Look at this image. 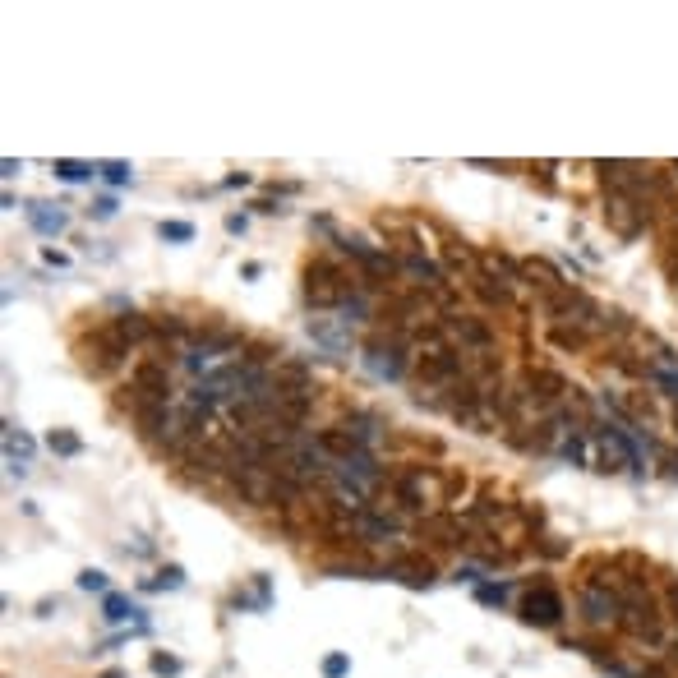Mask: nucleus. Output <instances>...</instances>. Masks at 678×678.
I'll return each instance as SVG.
<instances>
[{"instance_id": "ddd939ff", "label": "nucleus", "mask_w": 678, "mask_h": 678, "mask_svg": "<svg viewBox=\"0 0 678 678\" xmlns=\"http://www.w3.org/2000/svg\"><path fill=\"white\" fill-rule=\"evenodd\" d=\"M111 333H116L125 346H134V342H143V337H153V319L139 314V310H125V314L111 319Z\"/></svg>"}, {"instance_id": "4468645a", "label": "nucleus", "mask_w": 678, "mask_h": 678, "mask_svg": "<svg viewBox=\"0 0 678 678\" xmlns=\"http://www.w3.org/2000/svg\"><path fill=\"white\" fill-rule=\"evenodd\" d=\"M443 328H448L452 337H462L466 346H476V351H485V346H489V328L480 319H471V314H452Z\"/></svg>"}, {"instance_id": "cd10ccee", "label": "nucleus", "mask_w": 678, "mask_h": 678, "mask_svg": "<svg viewBox=\"0 0 678 678\" xmlns=\"http://www.w3.org/2000/svg\"><path fill=\"white\" fill-rule=\"evenodd\" d=\"M226 231H231V236H245V217L231 213V217H226Z\"/></svg>"}, {"instance_id": "f3484780", "label": "nucleus", "mask_w": 678, "mask_h": 678, "mask_svg": "<svg viewBox=\"0 0 678 678\" xmlns=\"http://www.w3.org/2000/svg\"><path fill=\"white\" fill-rule=\"evenodd\" d=\"M47 448L60 452V457H79V452H84V443H79V434H70V429H51Z\"/></svg>"}, {"instance_id": "f8f14e48", "label": "nucleus", "mask_w": 678, "mask_h": 678, "mask_svg": "<svg viewBox=\"0 0 678 678\" xmlns=\"http://www.w3.org/2000/svg\"><path fill=\"white\" fill-rule=\"evenodd\" d=\"M28 222H33L37 236H60L70 226V213L56 208V203H28Z\"/></svg>"}, {"instance_id": "dca6fc26", "label": "nucleus", "mask_w": 678, "mask_h": 678, "mask_svg": "<svg viewBox=\"0 0 678 678\" xmlns=\"http://www.w3.org/2000/svg\"><path fill=\"white\" fill-rule=\"evenodd\" d=\"M102 619L107 623H125V619H143V609H134L130 600H125V595H102Z\"/></svg>"}, {"instance_id": "423d86ee", "label": "nucleus", "mask_w": 678, "mask_h": 678, "mask_svg": "<svg viewBox=\"0 0 678 678\" xmlns=\"http://www.w3.org/2000/svg\"><path fill=\"white\" fill-rule=\"evenodd\" d=\"M619 614H623V600L619 591H609V582H591L582 591V619L591 628H609V623H619Z\"/></svg>"}, {"instance_id": "b1692460", "label": "nucleus", "mask_w": 678, "mask_h": 678, "mask_svg": "<svg viewBox=\"0 0 678 678\" xmlns=\"http://www.w3.org/2000/svg\"><path fill=\"white\" fill-rule=\"evenodd\" d=\"M153 674H157V678L180 674V660H171V655H153Z\"/></svg>"}, {"instance_id": "7ed1b4c3", "label": "nucleus", "mask_w": 678, "mask_h": 678, "mask_svg": "<svg viewBox=\"0 0 678 678\" xmlns=\"http://www.w3.org/2000/svg\"><path fill=\"white\" fill-rule=\"evenodd\" d=\"M360 365L374 374L379 383H397L406 379V351H402V337H369L365 351H360Z\"/></svg>"}, {"instance_id": "4be33fe9", "label": "nucleus", "mask_w": 678, "mask_h": 678, "mask_svg": "<svg viewBox=\"0 0 678 678\" xmlns=\"http://www.w3.org/2000/svg\"><path fill=\"white\" fill-rule=\"evenodd\" d=\"M79 586H84V591H102V595H111V591H107V572H97V568L79 572Z\"/></svg>"}, {"instance_id": "2eb2a0df", "label": "nucleus", "mask_w": 678, "mask_h": 678, "mask_svg": "<svg viewBox=\"0 0 678 678\" xmlns=\"http://www.w3.org/2000/svg\"><path fill=\"white\" fill-rule=\"evenodd\" d=\"M393 489H397V499H402L406 508H425V494H429L425 471H402V476L393 480Z\"/></svg>"}, {"instance_id": "a878e982", "label": "nucleus", "mask_w": 678, "mask_h": 678, "mask_svg": "<svg viewBox=\"0 0 678 678\" xmlns=\"http://www.w3.org/2000/svg\"><path fill=\"white\" fill-rule=\"evenodd\" d=\"M88 213H93V217H111V213H116V199L107 194V199H97L93 208H88Z\"/></svg>"}, {"instance_id": "9d476101", "label": "nucleus", "mask_w": 678, "mask_h": 678, "mask_svg": "<svg viewBox=\"0 0 678 678\" xmlns=\"http://www.w3.org/2000/svg\"><path fill=\"white\" fill-rule=\"evenodd\" d=\"M420 536L434 540L439 549H457L462 545V517H452V512H434V517H425Z\"/></svg>"}, {"instance_id": "39448f33", "label": "nucleus", "mask_w": 678, "mask_h": 678, "mask_svg": "<svg viewBox=\"0 0 678 678\" xmlns=\"http://www.w3.org/2000/svg\"><path fill=\"white\" fill-rule=\"evenodd\" d=\"M522 619L531 623V628H559V623H563V595L554 591L549 582L531 586V591H526V600H522Z\"/></svg>"}, {"instance_id": "c85d7f7f", "label": "nucleus", "mask_w": 678, "mask_h": 678, "mask_svg": "<svg viewBox=\"0 0 678 678\" xmlns=\"http://www.w3.org/2000/svg\"><path fill=\"white\" fill-rule=\"evenodd\" d=\"M102 678H125V674H120V669H107V674H102Z\"/></svg>"}, {"instance_id": "bb28decb", "label": "nucleus", "mask_w": 678, "mask_h": 678, "mask_svg": "<svg viewBox=\"0 0 678 678\" xmlns=\"http://www.w3.org/2000/svg\"><path fill=\"white\" fill-rule=\"evenodd\" d=\"M19 171H24V162H14V157H5V162H0V176H5V180H14Z\"/></svg>"}, {"instance_id": "393cba45", "label": "nucleus", "mask_w": 678, "mask_h": 678, "mask_svg": "<svg viewBox=\"0 0 678 678\" xmlns=\"http://www.w3.org/2000/svg\"><path fill=\"white\" fill-rule=\"evenodd\" d=\"M476 595L485 600V605H503V595H508V586H476Z\"/></svg>"}, {"instance_id": "f03ea898", "label": "nucleus", "mask_w": 678, "mask_h": 678, "mask_svg": "<svg viewBox=\"0 0 678 678\" xmlns=\"http://www.w3.org/2000/svg\"><path fill=\"white\" fill-rule=\"evenodd\" d=\"M79 356H84V369L93 374V379H107V374H116V369L125 365L130 346L120 342V337L111 333V323H107V328H97L93 337H84V342H79Z\"/></svg>"}, {"instance_id": "1a4fd4ad", "label": "nucleus", "mask_w": 678, "mask_h": 678, "mask_svg": "<svg viewBox=\"0 0 678 678\" xmlns=\"http://www.w3.org/2000/svg\"><path fill=\"white\" fill-rule=\"evenodd\" d=\"M383 577H393V582H406V586H434V563L420 559V554H402V559H393L388 568H383Z\"/></svg>"}, {"instance_id": "a211bd4d", "label": "nucleus", "mask_w": 678, "mask_h": 678, "mask_svg": "<svg viewBox=\"0 0 678 678\" xmlns=\"http://www.w3.org/2000/svg\"><path fill=\"white\" fill-rule=\"evenodd\" d=\"M51 171H56L60 180H84V176H93L97 167H93V162H70V157H60V162H56Z\"/></svg>"}, {"instance_id": "6ab92c4d", "label": "nucleus", "mask_w": 678, "mask_h": 678, "mask_svg": "<svg viewBox=\"0 0 678 678\" xmlns=\"http://www.w3.org/2000/svg\"><path fill=\"white\" fill-rule=\"evenodd\" d=\"M157 236H162V240H180V245H185V240H194V226L190 222H162V226H157Z\"/></svg>"}, {"instance_id": "6e6552de", "label": "nucleus", "mask_w": 678, "mask_h": 678, "mask_svg": "<svg viewBox=\"0 0 678 678\" xmlns=\"http://www.w3.org/2000/svg\"><path fill=\"white\" fill-rule=\"evenodd\" d=\"M522 282L536 286L540 300H554V296H563V291H568V282L559 277V268H554V263H545V259H522Z\"/></svg>"}, {"instance_id": "0eeeda50", "label": "nucleus", "mask_w": 678, "mask_h": 678, "mask_svg": "<svg viewBox=\"0 0 678 678\" xmlns=\"http://www.w3.org/2000/svg\"><path fill=\"white\" fill-rule=\"evenodd\" d=\"M310 337L328 356H351V351H356V333H351V323H346L342 314H337V319H328V314L310 319Z\"/></svg>"}, {"instance_id": "c756f323", "label": "nucleus", "mask_w": 678, "mask_h": 678, "mask_svg": "<svg viewBox=\"0 0 678 678\" xmlns=\"http://www.w3.org/2000/svg\"><path fill=\"white\" fill-rule=\"evenodd\" d=\"M674 171H678V167H674Z\"/></svg>"}, {"instance_id": "9b49d317", "label": "nucleus", "mask_w": 678, "mask_h": 678, "mask_svg": "<svg viewBox=\"0 0 678 678\" xmlns=\"http://www.w3.org/2000/svg\"><path fill=\"white\" fill-rule=\"evenodd\" d=\"M526 388H531V402H559L563 393H568V379L563 374H554V369H531L526 374Z\"/></svg>"}, {"instance_id": "20e7f679", "label": "nucleus", "mask_w": 678, "mask_h": 678, "mask_svg": "<svg viewBox=\"0 0 678 678\" xmlns=\"http://www.w3.org/2000/svg\"><path fill=\"white\" fill-rule=\"evenodd\" d=\"M623 614L619 619L628 623L632 637H642V642H660V605H655L646 586H623Z\"/></svg>"}, {"instance_id": "aec40b11", "label": "nucleus", "mask_w": 678, "mask_h": 678, "mask_svg": "<svg viewBox=\"0 0 678 678\" xmlns=\"http://www.w3.org/2000/svg\"><path fill=\"white\" fill-rule=\"evenodd\" d=\"M97 176H107L111 185H125L130 180V162H97Z\"/></svg>"}, {"instance_id": "f257e3e1", "label": "nucleus", "mask_w": 678, "mask_h": 678, "mask_svg": "<svg viewBox=\"0 0 678 678\" xmlns=\"http://www.w3.org/2000/svg\"><path fill=\"white\" fill-rule=\"evenodd\" d=\"M356 291L360 286L351 282L346 268H337L333 259H310V268H305V300L314 310H342Z\"/></svg>"}, {"instance_id": "412c9836", "label": "nucleus", "mask_w": 678, "mask_h": 678, "mask_svg": "<svg viewBox=\"0 0 678 678\" xmlns=\"http://www.w3.org/2000/svg\"><path fill=\"white\" fill-rule=\"evenodd\" d=\"M176 586H185V572L180 568H167L157 582H148V591H176Z\"/></svg>"}, {"instance_id": "5701e85b", "label": "nucleus", "mask_w": 678, "mask_h": 678, "mask_svg": "<svg viewBox=\"0 0 678 678\" xmlns=\"http://www.w3.org/2000/svg\"><path fill=\"white\" fill-rule=\"evenodd\" d=\"M346 669H351V660H346V655H328V660H323V678H342Z\"/></svg>"}]
</instances>
